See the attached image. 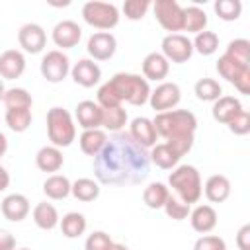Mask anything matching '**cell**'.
<instances>
[{"label": "cell", "mask_w": 250, "mask_h": 250, "mask_svg": "<svg viewBox=\"0 0 250 250\" xmlns=\"http://www.w3.org/2000/svg\"><path fill=\"white\" fill-rule=\"evenodd\" d=\"M150 158L129 133H113L105 146L94 156V176L105 186H135L148 176Z\"/></svg>", "instance_id": "obj_1"}, {"label": "cell", "mask_w": 250, "mask_h": 250, "mask_svg": "<svg viewBox=\"0 0 250 250\" xmlns=\"http://www.w3.org/2000/svg\"><path fill=\"white\" fill-rule=\"evenodd\" d=\"M150 86L141 74L133 72H117L105 84L98 88V105L102 109L117 107L123 102L131 105H143L148 102Z\"/></svg>", "instance_id": "obj_2"}, {"label": "cell", "mask_w": 250, "mask_h": 250, "mask_svg": "<svg viewBox=\"0 0 250 250\" xmlns=\"http://www.w3.org/2000/svg\"><path fill=\"white\" fill-rule=\"evenodd\" d=\"M156 135L162 137L180 156L188 154L195 141L197 117L189 109H170L156 113L152 119Z\"/></svg>", "instance_id": "obj_3"}, {"label": "cell", "mask_w": 250, "mask_h": 250, "mask_svg": "<svg viewBox=\"0 0 250 250\" xmlns=\"http://www.w3.org/2000/svg\"><path fill=\"white\" fill-rule=\"evenodd\" d=\"M168 186L176 191V197L184 201L186 205L197 203L203 195V184H201L199 170L191 164L176 166L168 176Z\"/></svg>", "instance_id": "obj_4"}, {"label": "cell", "mask_w": 250, "mask_h": 250, "mask_svg": "<svg viewBox=\"0 0 250 250\" xmlns=\"http://www.w3.org/2000/svg\"><path fill=\"white\" fill-rule=\"evenodd\" d=\"M47 135L53 146L64 148L70 146L72 141L76 139V125L72 115L64 107H51L47 111Z\"/></svg>", "instance_id": "obj_5"}, {"label": "cell", "mask_w": 250, "mask_h": 250, "mask_svg": "<svg viewBox=\"0 0 250 250\" xmlns=\"http://www.w3.org/2000/svg\"><path fill=\"white\" fill-rule=\"evenodd\" d=\"M82 18L88 25L100 31H109L119 23V10L115 4H109V2L90 0L82 6Z\"/></svg>", "instance_id": "obj_6"}, {"label": "cell", "mask_w": 250, "mask_h": 250, "mask_svg": "<svg viewBox=\"0 0 250 250\" xmlns=\"http://www.w3.org/2000/svg\"><path fill=\"white\" fill-rule=\"evenodd\" d=\"M39 70L47 82L59 84L70 74V61L61 49H53V51H47L43 55Z\"/></svg>", "instance_id": "obj_7"}, {"label": "cell", "mask_w": 250, "mask_h": 250, "mask_svg": "<svg viewBox=\"0 0 250 250\" xmlns=\"http://www.w3.org/2000/svg\"><path fill=\"white\" fill-rule=\"evenodd\" d=\"M152 10L154 18L166 31L178 33L184 29V8L176 0H156L152 4Z\"/></svg>", "instance_id": "obj_8"}, {"label": "cell", "mask_w": 250, "mask_h": 250, "mask_svg": "<svg viewBox=\"0 0 250 250\" xmlns=\"http://www.w3.org/2000/svg\"><path fill=\"white\" fill-rule=\"evenodd\" d=\"M162 55L168 62H176V64H184L191 59L193 55V45L191 39H188L182 33H168L162 39Z\"/></svg>", "instance_id": "obj_9"}, {"label": "cell", "mask_w": 250, "mask_h": 250, "mask_svg": "<svg viewBox=\"0 0 250 250\" xmlns=\"http://www.w3.org/2000/svg\"><path fill=\"white\" fill-rule=\"evenodd\" d=\"M182 100V90L176 82H160L154 90H150L148 104L156 113L174 109Z\"/></svg>", "instance_id": "obj_10"}, {"label": "cell", "mask_w": 250, "mask_h": 250, "mask_svg": "<svg viewBox=\"0 0 250 250\" xmlns=\"http://www.w3.org/2000/svg\"><path fill=\"white\" fill-rule=\"evenodd\" d=\"M86 51L92 61H109L117 51V39L109 31H96L90 35Z\"/></svg>", "instance_id": "obj_11"}, {"label": "cell", "mask_w": 250, "mask_h": 250, "mask_svg": "<svg viewBox=\"0 0 250 250\" xmlns=\"http://www.w3.org/2000/svg\"><path fill=\"white\" fill-rule=\"evenodd\" d=\"M18 43L25 53L37 55L47 45V33L39 23H25L18 31Z\"/></svg>", "instance_id": "obj_12"}, {"label": "cell", "mask_w": 250, "mask_h": 250, "mask_svg": "<svg viewBox=\"0 0 250 250\" xmlns=\"http://www.w3.org/2000/svg\"><path fill=\"white\" fill-rule=\"evenodd\" d=\"M51 37H53V43L57 47H61V49H72V47L78 45V41L82 37V27L76 21H72V20H62V21H59L53 27Z\"/></svg>", "instance_id": "obj_13"}, {"label": "cell", "mask_w": 250, "mask_h": 250, "mask_svg": "<svg viewBox=\"0 0 250 250\" xmlns=\"http://www.w3.org/2000/svg\"><path fill=\"white\" fill-rule=\"evenodd\" d=\"M70 76L78 86L92 88V86H96L100 82L102 68L92 59H80L78 62H74V66H70Z\"/></svg>", "instance_id": "obj_14"}, {"label": "cell", "mask_w": 250, "mask_h": 250, "mask_svg": "<svg viewBox=\"0 0 250 250\" xmlns=\"http://www.w3.org/2000/svg\"><path fill=\"white\" fill-rule=\"evenodd\" d=\"M29 199L23 193H10L2 199L0 203V211L4 215V219L12 221V223H20L29 215Z\"/></svg>", "instance_id": "obj_15"}, {"label": "cell", "mask_w": 250, "mask_h": 250, "mask_svg": "<svg viewBox=\"0 0 250 250\" xmlns=\"http://www.w3.org/2000/svg\"><path fill=\"white\" fill-rule=\"evenodd\" d=\"M102 115H104V109L92 102V100H84V102H78L76 109H74V117L78 121V125L88 131V129H102Z\"/></svg>", "instance_id": "obj_16"}, {"label": "cell", "mask_w": 250, "mask_h": 250, "mask_svg": "<svg viewBox=\"0 0 250 250\" xmlns=\"http://www.w3.org/2000/svg\"><path fill=\"white\" fill-rule=\"evenodd\" d=\"M129 135L143 148H152L156 145V139H158L156 129L152 125V119H148V117H135L131 121V127H129Z\"/></svg>", "instance_id": "obj_17"}, {"label": "cell", "mask_w": 250, "mask_h": 250, "mask_svg": "<svg viewBox=\"0 0 250 250\" xmlns=\"http://www.w3.org/2000/svg\"><path fill=\"white\" fill-rule=\"evenodd\" d=\"M240 111H242V104L234 96H221L219 100L213 102V107H211L213 119L223 125H229Z\"/></svg>", "instance_id": "obj_18"}, {"label": "cell", "mask_w": 250, "mask_h": 250, "mask_svg": "<svg viewBox=\"0 0 250 250\" xmlns=\"http://www.w3.org/2000/svg\"><path fill=\"white\" fill-rule=\"evenodd\" d=\"M25 70V57L18 49H8L0 55V76L6 80H16Z\"/></svg>", "instance_id": "obj_19"}, {"label": "cell", "mask_w": 250, "mask_h": 250, "mask_svg": "<svg viewBox=\"0 0 250 250\" xmlns=\"http://www.w3.org/2000/svg\"><path fill=\"white\" fill-rule=\"evenodd\" d=\"M170 72V62L164 59L162 53H148L145 59H143V78L148 82V80H154V82H160L168 76Z\"/></svg>", "instance_id": "obj_20"}, {"label": "cell", "mask_w": 250, "mask_h": 250, "mask_svg": "<svg viewBox=\"0 0 250 250\" xmlns=\"http://www.w3.org/2000/svg\"><path fill=\"white\" fill-rule=\"evenodd\" d=\"M191 229L199 234H207L217 227V211L211 205H197L189 211Z\"/></svg>", "instance_id": "obj_21"}, {"label": "cell", "mask_w": 250, "mask_h": 250, "mask_svg": "<svg viewBox=\"0 0 250 250\" xmlns=\"http://www.w3.org/2000/svg\"><path fill=\"white\" fill-rule=\"evenodd\" d=\"M35 164L41 172H49V174H55L62 168L64 164V156H62V150L53 146V145H47V146H41L35 154Z\"/></svg>", "instance_id": "obj_22"}, {"label": "cell", "mask_w": 250, "mask_h": 250, "mask_svg": "<svg viewBox=\"0 0 250 250\" xmlns=\"http://www.w3.org/2000/svg\"><path fill=\"white\" fill-rule=\"evenodd\" d=\"M203 193L211 203H223L230 195V180L223 174H213L203 186Z\"/></svg>", "instance_id": "obj_23"}, {"label": "cell", "mask_w": 250, "mask_h": 250, "mask_svg": "<svg viewBox=\"0 0 250 250\" xmlns=\"http://www.w3.org/2000/svg\"><path fill=\"white\" fill-rule=\"evenodd\" d=\"M148 158H150V162L156 164L158 168H162V170H172V168L178 166V162H180L182 156H180L168 143H156V145L150 148Z\"/></svg>", "instance_id": "obj_24"}, {"label": "cell", "mask_w": 250, "mask_h": 250, "mask_svg": "<svg viewBox=\"0 0 250 250\" xmlns=\"http://www.w3.org/2000/svg\"><path fill=\"white\" fill-rule=\"evenodd\" d=\"M107 143V133L104 129H88V131H82V135L78 137V145H80V150L88 156H96Z\"/></svg>", "instance_id": "obj_25"}, {"label": "cell", "mask_w": 250, "mask_h": 250, "mask_svg": "<svg viewBox=\"0 0 250 250\" xmlns=\"http://www.w3.org/2000/svg\"><path fill=\"white\" fill-rule=\"evenodd\" d=\"M33 223L41 229V230H53L55 227H59V211L53 203H47V201H41L33 207Z\"/></svg>", "instance_id": "obj_26"}, {"label": "cell", "mask_w": 250, "mask_h": 250, "mask_svg": "<svg viewBox=\"0 0 250 250\" xmlns=\"http://www.w3.org/2000/svg\"><path fill=\"white\" fill-rule=\"evenodd\" d=\"M70 186L72 182L62 176V174H51L45 182H43V193L49 197V199H66L70 195Z\"/></svg>", "instance_id": "obj_27"}, {"label": "cell", "mask_w": 250, "mask_h": 250, "mask_svg": "<svg viewBox=\"0 0 250 250\" xmlns=\"http://www.w3.org/2000/svg\"><path fill=\"white\" fill-rule=\"evenodd\" d=\"M217 72H219V74H221V78H225L227 82L236 84V80H238L242 74L250 72V66L240 64L238 61L230 59L229 55H221V57H219V61H217Z\"/></svg>", "instance_id": "obj_28"}, {"label": "cell", "mask_w": 250, "mask_h": 250, "mask_svg": "<svg viewBox=\"0 0 250 250\" xmlns=\"http://www.w3.org/2000/svg\"><path fill=\"white\" fill-rule=\"evenodd\" d=\"M70 195H74L78 201L90 203L100 197V184L94 178H78L70 186Z\"/></svg>", "instance_id": "obj_29"}, {"label": "cell", "mask_w": 250, "mask_h": 250, "mask_svg": "<svg viewBox=\"0 0 250 250\" xmlns=\"http://www.w3.org/2000/svg\"><path fill=\"white\" fill-rule=\"evenodd\" d=\"M59 227H61V230H62V234H64L66 238H78V236H82V234L86 232L88 223H86V217H84L82 213L70 211V213H66V215L59 221Z\"/></svg>", "instance_id": "obj_30"}, {"label": "cell", "mask_w": 250, "mask_h": 250, "mask_svg": "<svg viewBox=\"0 0 250 250\" xmlns=\"http://www.w3.org/2000/svg\"><path fill=\"white\" fill-rule=\"evenodd\" d=\"M168 197H170V188H166L162 182H152L143 191V201L148 209H162Z\"/></svg>", "instance_id": "obj_31"}, {"label": "cell", "mask_w": 250, "mask_h": 250, "mask_svg": "<svg viewBox=\"0 0 250 250\" xmlns=\"http://www.w3.org/2000/svg\"><path fill=\"white\" fill-rule=\"evenodd\" d=\"M207 27V14L199 6H188L184 8V29L188 33H199Z\"/></svg>", "instance_id": "obj_32"}, {"label": "cell", "mask_w": 250, "mask_h": 250, "mask_svg": "<svg viewBox=\"0 0 250 250\" xmlns=\"http://www.w3.org/2000/svg\"><path fill=\"white\" fill-rule=\"evenodd\" d=\"M31 107H18V109H6V125L14 133H23L31 125Z\"/></svg>", "instance_id": "obj_33"}, {"label": "cell", "mask_w": 250, "mask_h": 250, "mask_svg": "<svg viewBox=\"0 0 250 250\" xmlns=\"http://www.w3.org/2000/svg\"><path fill=\"white\" fill-rule=\"evenodd\" d=\"M125 123H127V111L123 109V105L104 109V115H102V127H104V131L119 133L125 127Z\"/></svg>", "instance_id": "obj_34"}, {"label": "cell", "mask_w": 250, "mask_h": 250, "mask_svg": "<svg viewBox=\"0 0 250 250\" xmlns=\"http://www.w3.org/2000/svg\"><path fill=\"white\" fill-rule=\"evenodd\" d=\"M193 92H195L197 100H201V102H215L223 96L221 84L213 78H199L193 86Z\"/></svg>", "instance_id": "obj_35"}, {"label": "cell", "mask_w": 250, "mask_h": 250, "mask_svg": "<svg viewBox=\"0 0 250 250\" xmlns=\"http://www.w3.org/2000/svg\"><path fill=\"white\" fill-rule=\"evenodd\" d=\"M191 45H193V51H197L203 57H209L219 49V35L215 31L203 29V31L195 33V39L191 41Z\"/></svg>", "instance_id": "obj_36"}, {"label": "cell", "mask_w": 250, "mask_h": 250, "mask_svg": "<svg viewBox=\"0 0 250 250\" xmlns=\"http://www.w3.org/2000/svg\"><path fill=\"white\" fill-rule=\"evenodd\" d=\"M2 104L6 105V109H18V107H31L33 100L25 88H10L4 92Z\"/></svg>", "instance_id": "obj_37"}, {"label": "cell", "mask_w": 250, "mask_h": 250, "mask_svg": "<svg viewBox=\"0 0 250 250\" xmlns=\"http://www.w3.org/2000/svg\"><path fill=\"white\" fill-rule=\"evenodd\" d=\"M213 8H215V14L223 21H234L242 14V2L240 0H217L213 4Z\"/></svg>", "instance_id": "obj_38"}, {"label": "cell", "mask_w": 250, "mask_h": 250, "mask_svg": "<svg viewBox=\"0 0 250 250\" xmlns=\"http://www.w3.org/2000/svg\"><path fill=\"white\" fill-rule=\"evenodd\" d=\"M225 55H229L230 59L238 61L240 64L250 66V41L248 39H232L227 45Z\"/></svg>", "instance_id": "obj_39"}, {"label": "cell", "mask_w": 250, "mask_h": 250, "mask_svg": "<svg viewBox=\"0 0 250 250\" xmlns=\"http://www.w3.org/2000/svg\"><path fill=\"white\" fill-rule=\"evenodd\" d=\"M164 213L170 217V219H174V221H184V219H188L189 217V205H186L184 201H180L178 197H174L172 193H170V197L166 199V203H164Z\"/></svg>", "instance_id": "obj_40"}, {"label": "cell", "mask_w": 250, "mask_h": 250, "mask_svg": "<svg viewBox=\"0 0 250 250\" xmlns=\"http://www.w3.org/2000/svg\"><path fill=\"white\" fill-rule=\"evenodd\" d=\"M150 6L152 4L148 0H127L123 4V14H125L127 20L137 21V20H143L145 18V14L148 12Z\"/></svg>", "instance_id": "obj_41"}, {"label": "cell", "mask_w": 250, "mask_h": 250, "mask_svg": "<svg viewBox=\"0 0 250 250\" xmlns=\"http://www.w3.org/2000/svg\"><path fill=\"white\" fill-rule=\"evenodd\" d=\"M113 244L111 236L104 230H94L92 234H88L86 242H84V250H109Z\"/></svg>", "instance_id": "obj_42"}, {"label": "cell", "mask_w": 250, "mask_h": 250, "mask_svg": "<svg viewBox=\"0 0 250 250\" xmlns=\"http://www.w3.org/2000/svg\"><path fill=\"white\" fill-rule=\"evenodd\" d=\"M193 250H227V242L217 234H203L195 240Z\"/></svg>", "instance_id": "obj_43"}, {"label": "cell", "mask_w": 250, "mask_h": 250, "mask_svg": "<svg viewBox=\"0 0 250 250\" xmlns=\"http://www.w3.org/2000/svg\"><path fill=\"white\" fill-rule=\"evenodd\" d=\"M229 129H230V133H234V135H238V137L248 135V133H250V113H248L246 109H242V111L229 123Z\"/></svg>", "instance_id": "obj_44"}, {"label": "cell", "mask_w": 250, "mask_h": 250, "mask_svg": "<svg viewBox=\"0 0 250 250\" xmlns=\"http://www.w3.org/2000/svg\"><path fill=\"white\" fill-rule=\"evenodd\" d=\"M236 246H238V250H250V225H242L238 229Z\"/></svg>", "instance_id": "obj_45"}, {"label": "cell", "mask_w": 250, "mask_h": 250, "mask_svg": "<svg viewBox=\"0 0 250 250\" xmlns=\"http://www.w3.org/2000/svg\"><path fill=\"white\" fill-rule=\"evenodd\" d=\"M0 250H16V238L6 229H0Z\"/></svg>", "instance_id": "obj_46"}, {"label": "cell", "mask_w": 250, "mask_h": 250, "mask_svg": "<svg viewBox=\"0 0 250 250\" xmlns=\"http://www.w3.org/2000/svg\"><path fill=\"white\" fill-rule=\"evenodd\" d=\"M234 88L240 92V94H244V96H248L250 94V72H246V74H242L238 80H236V84H234Z\"/></svg>", "instance_id": "obj_47"}, {"label": "cell", "mask_w": 250, "mask_h": 250, "mask_svg": "<svg viewBox=\"0 0 250 250\" xmlns=\"http://www.w3.org/2000/svg\"><path fill=\"white\" fill-rule=\"evenodd\" d=\"M8 186H10V174H8V170L0 164V191L8 189Z\"/></svg>", "instance_id": "obj_48"}, {"label": "cell", "mask_w": 250, "mask_h": 250, "mask_svg": "<svg viewBox=\"0 0 250 250\" xmlns=\"http://www.w3.org/2000/svg\"><path fill=\"white\" fill-rule=\"evenodd\" d=\"M6 150H8V139L4 133H0V158L6 154Z\"/></svg>", "instance_id": "obj_49"}, {"label": "cell", "mask_w": 250, "mask_h": 250, "mask_svg": "<svg viewBox=\"0 0 250 250\" xmlns=\"http://www.w3.org/2000/svg\"><path fill=\"white\" fill-rule=\"evenodd\" d=\"M109 250H129V248H127V246H125V244H119V242H113V244H111V248H109Z\"/></svg>", "instance_id": "obj_50"}, {"label": "cell", "mask_w": 250, "mask_h": 250, "mask_svg": "<svg viewBox=\"0 0 250 250\" xmlns=\"http://www.w3.org/2000/svg\"><path fill=\"white\" fill-rule=\"evenodd\" d=\"M4 92H6V88H4V82L0 80V102L4 100Z\"/></svg>", "instance_id": "obj_51"}, {"label": "cell", "mask_w": 250, "mask_h": 250, "mask_svg": "<svg viewBox=\"0 0 250 250\" xmlns=\"http://www.w3.org/2000/svg\"><path fill=\"white\" fill-rule=\"evenodd\" d=\"M20 250H29V248H20Z\"/></svg>", "instance_id": "obj_52"}]
</instances>
